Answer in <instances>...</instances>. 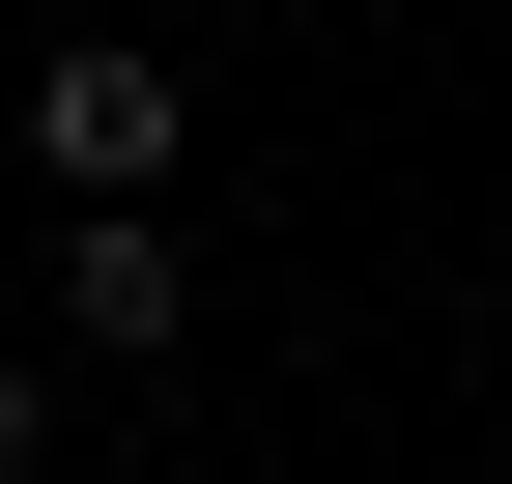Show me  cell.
I'll use <instances>...</instances> for the list:
<instances>
[{
	"instance_id": "1",
	"label": "cell",
	"mask_w": 512,
	"mask_h": 484,
	"mask_svg": "<svg viewBox=\"0 0 512 484\" xmlns=\"http://www.w3.org/2000/svg\"><path fill=\"white\" fill-rule=\"evenodd\" d=\"M171 143H200V86H171L143 29H57L29 57V171L57 200H171Z\"/></svg>"
},
{
	"instance_id": "2",
	"label": "cell",
	"mask_w": 512,
	"mask_h": 484,
	"mask_svg": "<svg viewBox=\"0 0 512 484\" xmlns=\"http://www.w3.org/2000/svg\"><path fill=\"white\" fill-rule=\"evenodd\" d=\"M171 342H200L171 200H57V371H171Z\"/></svg>"
},
{
	"instance_id": "3",
	"label": "cell",
	"mask_w": 512,
	"mask_h": 484,
	"mask_svg": "<svg viewBox=\"0 0 512 484\" xmlns=\"http://www.w3.org/2000/svg\"><path fill=\"white\" fill-rule=\"evenodd\" d=\"M0 484H57V371H29V342H0Z\"/></svg>"
}]
</instances>
